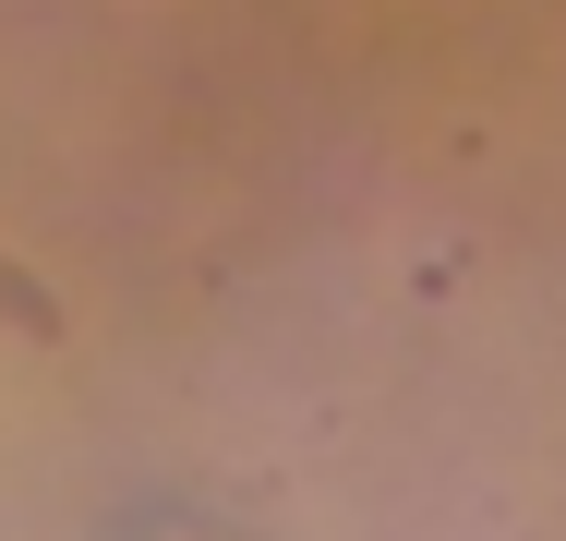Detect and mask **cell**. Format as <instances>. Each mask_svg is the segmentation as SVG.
Segmentation results:
<instances>
[{"label":"cell","mask_w":566,"mask_h":541,"mask_svg":"<svg viewBox=\"0 0 566 541\" xmlns=\"http://www.w3.org/2000/svg\"><path fill=\"white\" fill-rule=\"evenodd\" d=\"M0 325H12L24 349H61V301H49V289L12 265V253H0Z\"/></svg>","instance_id":"1"}]
</instances>
